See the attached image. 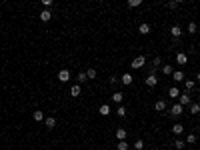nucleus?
Here are the masks:
<instances>
[{
  "label": "nucleus",
  "instance_id": "nucleus-5",
  "mask_svg": "<svg viewBox=\"0 0 200 150\" xmlns=\"http://www.w3.org/2000/svg\"><path fill=\"white\" fill-rule=\"evenodd\" d=\"M40 20L42 22H50V20H52V10H50V8H44V10L40 12Z\"/></svg>",
  "mask_w": 200,
  "mask_h": 150
},
{
  "label": "nucleus",
  "instance_id": "nucleus-30",
  "mask_svg": "<svg viewBox=\"0 0 200 150\" xmlns=\"http://www.w3.org/2000/svg\"><path fill=\"white\" fill-rule=\"evenodd\" d=\"M140 4H142V0H128V6L130 8H138Z\"/></svg>",
  "mask_w": 200,
  "mask_h": 150
},
{
  "label": "nucleus",
  "instance_id": "nucleus-36",
  "mask_svg": "<svg viewBox=\"0 0 200 150\" xmlns=\"http://www.w3.org/2000/svg\"><path fill=\"white\" fill-rule=\"evenodd\" d=\"M196 80H198V84H200V74H196Z\"/></svg>",
  "mask_w": 200,
  "mask_h": 150
},
{
  "label": "nucleus",
  "instance_id": "nucleus-13",
  "mask_svg": "<svg viewBox=\"0 0 200 150\" xmlns=\"http://www.w3.org/2000/svg\"><path fill=\"white\" fill-rule=\"evenodd\" d=\"M120 80H122V84H124V86H130V84H132V74H130V72H126V74L120 76Z\"/></svg>",
  "mask_w": 200,
  "mask_h": 150
},
{
  "label": "nucleus",
  "instance_id": "nucleus-10",
  "mask_svg": "<svg viewBox=\"0 0 200 150\" xmlns=\"http://www.w3.org/2000/svg\"><path fill=\"white\" fill-rule=\"evenodd\" d=\"M150 24H148V22H142V24H140V26H138V32L140 34H144V36H146V34H150Z\"/></svg>",
  "mask_w": 200,
  "mask_h": 150
},
{
  "label": "nucleus",
  "instance_id": "nucleus-14",
  "mask_svg": "<svg viewBox=\"0 0 200 150\" xmlns=\"http://www.w3.org/2000/svg\"><path fill=\"white\" fill-rule=\"evenodd\" d=\"M168 96L174 98V100H178V96H180V88H178V86H172V88L168 90Z\"/></svg>",
  "mask_w": 200,
  "mask_h": 150
},
{
  "label": "nucleus",
  "instance_id": "nucleus-37",
  "mask_svg": "<svg viewBox=\"0 0 200 150\" xmlns=\"http://www.w3.org/2000/svg\"><path fill=\"white\" fill-rule=\"evenodd\" d=\"M198 92H200V84H198Z\"/></svg>",
  "mask_w": 200,
  "mask_h": 150
},
{
  "label": "nucleus",
  "instance_id": "nucleus-7",
  "mask_svg": "<svg viewBox=\"0 0 200 150\" xmlns=\"http://www.w3.org/2000/svg\"><path fill=\"white\" fill-rule=\"evenodd\" d=\"M172 80H174V82H184V80H186V74L182 70H176V72H172Z\"/></svg>",
  "mask_w": 200,
  "mask_h": 150
},
{
  "label": "nucleus",
  "instance_id": "nucleus-29",
  "mask_svg": "<svg viewBox=\"0 0 200 150\" xmlns=\"http://www.w3.org/2000/svg\"><path fill=\"white\" fill-rule=\"evenodd\" d=\"M116 114H118L120 118H124V116H126V108H124V106H118V108H116Z\"/></svg>",
  "mask_w": 200,
  "mask_h": 150
},
{
  "label": "nucleus",
  "instance_id": "nucleus-15",
  "mask_svg": "<svg viewBox=\"0 0 200 150\" xmlns=\"http://www.w3.org/2000/svg\"><path fill=\"white\" fill-rule=\"evenodd\" d=\"M32 118L36 120V122H44V112L36 108V110H34V112H32Z\"/></svg>",
  "mask_w": 200,
  "mask_h": 150
},
{
  "label": "nucleus",
  "instance_id": "nucleus-2",
  "mask_svg": "<svg viewBox=\"0 0 200 150\" xmlns=\"http://www.w3.org/2000/svg\"><path fill=\"white\" fill-rule=\"evenodd\" d=\"M182 112H184V106L180 104V102H176V104L172 106V108H170V116H182Z\"/></svg>",
  "mask_w": 200,
  "mask_h": 150
},
{
  "label": "nucleus",
  "instance_id": "nucleus-34",
  "mask_svg": "<svg viewBox=\"0 0 200 150\" xmlns=\"http://www.w3.org/2000/svg\"><path fill=\"white\" fill-rule=\"evenodd\" d=\"M42 4H44V6L48 8V6H52V0H42Z\"/></svg>",
  "mask_w": 200,
  "mask_h": 150
},
{
  "label": "nucleus",
  "instance_id": "nucleus-4",
  "mask_svg": "<svg viewBox=\"0 0 200 150\" xmlns=\"http://www.w3.org/2000/svg\"><path fill=\"white\" fill-rule=\"evenodd\" d=\"M70 78H72V74H70L68 68H62V70L58 72V80H60V82H68Z\"/></svg>",
  "mask_w": 200,
  "mask_h": 150
},
{
  "label": "nucleus",
  "instance_id": "nucleus-3",
  "mask_svg": "<svg viewBox=\"0 0 200 150\" xmlns=\"http://www.w3.org/2000/svg\"><path fill=\"white\" fill-rule=\"evenodd\" d=\"M178 102H180L182 106H190V102H192V96H190V92H182L180 96H178Z\"/></svg>",
  "mask_w": 200,
  "mask_h": 150
},
{
  "label": "nucleus",
  "instance_id": "nucleus-23",
  "mask_svg": "<svg viewBox=\"0 0 200 150\" xmlns=\"http://www.w3.org/2000/svg\"><path fill=\"white\" fill-rule=\"evenodd\" d=\"M172 66H170V64H164V66H162V74H166V76H172Z\"/></svg>",
  "mask_w": 200,
  "mask_h": 150
},
{
  "label": "nucleus",
  "instance_id": "nucleus-25",
  "mask_svg": "<svg viewBox=\"0 0 200 150\" xmlns=\"http://www.w3.org/2000/svg\"><path fill=\"white\" fill-rule=\"evenodd\" d=\"M100 114H102V116H108V114H110V106L108 104H102L100 106Z\"/></svg>",
  "mask_w": 200,
  "mask_h": 150
},
{
  "label": "nucleus",
  "instance_id": "nucleus-12",
  "mask_svg": "<svg viewBox=\"0 0 200 150\" xmlns=\"http://www.w3.org/2000/svg\"><path fill=\"white\" fill-rule=\"evenodd\" d=\"M176 62L180 64V66H184V64L188 62V56H186V52H178V54H176Z\"/></svg>",
  "mask_w": 200,
  "mask_h": 150
},
{
  "label": "nucleus",
  "instance_id": "nucleus-16",
  "mask_svg": "<svg viewBox=\"0 0 200 150\" xmlns=\"http://www.w3.org/2000/svg\"><path fill=\"white\" fill-rule=\"evenodd\" d=\"M86 80H88L86 72H78V74H76V84H80V86H82V84L86 82Z\"/></svg>",
  "mask_w": 200,
  "mask_h": 150
},
{
  "label": "nucleus",
  "instance_id": "nucleus-24",
  "mask_svg": "<svg viewBox=\"0 0 200 150\" xmlns=\"http://www.w3.org/2000/svg\"><path fill=\"white\" fill-rule=\"evenodd\" d=\"M172 132H174V134H182V132H184V126H182V124H174Z\"/></svg>",
  "mask_w": 200,
  "mask_h": 150
},
{
  "label": "nucleus",
  "instance_id": "nucleus-22",
  "mask_svg": "<svg viewBox=\"0 0 200 150\" xmlns=\"http://www.w3.org/2000/svg\"><path fill=\"white\" fill-rule=\"evenodd\" d=\"M112 102H116V104H120V102H122V92H118V90H116V92L112 94Z\"/></svg>",
  "mask_w": 200,
  "mask_h": 150
},
{
  "label": "nucleus",
  "instance_id": "nucleus-17",
  "mask_svg": "<svg viewBox=\"0 0 200 150\" xmlns=\"http://www.w3.org/2000/svg\"><path fill=\"white\" fill-rule=\"evenodd\" d=\"M44 126L52 130V128L56 126V118H54V116H50V118H44Z\"/></svg>",
  "mask_w": 200,
  "mask_h": 150
},
{
  "label": "nucleus",
  "instance_id": "nucleus-20",
  "mask_svg": "<svg viewBox=\"0 0 200 150\" xmlns=\"http://www.w3.org/2000/svg\"><path fill=\"white\" fill-rule=\"evenodd\" d=\"M96 74H98V72H96V68H88V70H86L88 80H94V78H96Z\"/></svg>",
  "mask_w": 200,
  "mask_h": 150
},
{
  "label": "nucleus",
  "instance_id": "nucleus-28",
  "mask_svg": "<svg viewBox=\"0 0 200 150\" xmlns=\"http://www.w3.org/2000/svg\"><path fill=\"white\" fill-rule=\"evenodd\" d=\"M174 146H176L178 150H184V146H186V142H184V140H180V138H178V140H174Z\"/></svg>",
  "mask_w": 200,
  "mask_h": 150
},
{
  "label": "nucleus",
  "instance_id": "nucleus-27",
  "mask_svg": "<svg viewBox=\"0 0 200 150\" xmlns=\"http://www.w3.org/2000/svg\"><path fill=\"white\" fill-rule=\"evenodd\" d=\"M118 150H128L130 146H128V142H126V140H118V146H116Z\"/></svg>",
  "mask_w": 200,
  "mask_h": 150
},
{
  "label": "nucleus",
  "instance_id": "nucleus-26",
  "mask_svg": "<svg viewBox=\"0 0 200 150\" xmlns=\"http://www.w3.org/2000/svg\"><path fill=\"white\" fill-rule=\"evenodd\" d=\"M196 140H198V138H196V134H188L184 142H186V144H196Z\"/></svg>",
  "mask_w": 200,
  "mask_h": 150
},
{
  "label": "nucleus",
  "instance_id": "nucleus-32",
  "mask_svg": "<svg viewBox=\"0 0 200 150\" xmlns=\"http://www.w3.org/2000/svg\"><path fill=\"white\" fill-rule=\"evenodd\" d=\"M134 148L136 150H142L144 148V142H142V140H136V142H134Z\"/></svg>",
  "mask_w": 200,
  "mask_h": 150
},
{
  "label": "nucleus",
  "instance_id": "nucleus-1",
  "mask_svg": "<svg viewBox=\"0 0 200 150\" xmlns=\"http://www.w3.org/2000/svg\"><path fill=\"white\" fill-rule=\"evenodd\" d=\"M144 64H146V56H142V54H140V56H136L132 62H130V66H132V70H138V68H142Z\"/></svg>",
  "mask_w": 200,
  "mask_h": 150
},
{
  "label": "nucleus",
  "instance_id": "nucleus-18",
  "mask_svg": "<svg viewBox=\"0 0 200 150\" xmlns=\"http://www.w3.org/2000/svg\"><path fill=\"white\" fill-rule=\"evenodd\" d=\"M154 110H158V112L166 110V102H164V100H156V104H154Z\"/></svg>",
  "mask_w": 200,
  "mask_h": 150
},
{
  "label": "nucleus",
  "instance_id": "nucleus-21",
  "mask_svg": "<svg viewBox=\"0 0 200 150\" xmlns=\"http://www.w3.org/2000/svg\"><path fill=\"white\" fill-rule=\"evenodd\" d=\"M184 86H186V92H190V90H194L196 82H194V80H184Z\"/></svg>",
  "mask_w": 200,
  "mask_h": 150
},
{
  "label": "nucleus",
  "instance_id": "nucleus-35",
  "mask_svg": "<svg viewBox=\"0 0 200 150\" xmlns=\"http://www.w3.org/2000/svg\"><path fill=\"white\" fill-rule=\"evenodd\" d=\"M174 2H176V4H182V2H184V0H174Z\"/></svg>",
  "mask_w": 200,
  "mask_h": 150
},
{
  "label": "nucleus",
  "instance_id": "nucleus-19",
  "mask_svg": "<svg viewBox=\"0 0 200 150\" xmlns=\"http://www.w3.org/2000/svg\"><path fill=\"white\" fill-rule=\"evenodd\" d=\"M116 140H126V130L124 128H116Z\"/></svg>",
  "mask_w": 200,
  "mask_h": 150
},
{
  "label": "nucleus",
  "instance_id": "nucleus-8",
  "mask_svg": "<svg viewBox=\"0 0 200 150\" xmlns=\"http://www.w3.org/2000/svg\"><path fill=\"white\" fill-rule=\"evenodd\" d=\"M80 94H82V86H80V84H74V86L70 88V96L72 98H78Z\"/></svg>",
  "mask_w": 200,
  "mask_h": 150
},
{
  "label": "nucleus",
  "instance_id": "nucleus-6",
  "mask_svg": "<svg viewBox=\"0 0 200 150\" xmlns=\"http://www.w3.org/2000/svg\"><path fill=\"white\" fill-rule=\"evenodd\" d=\"M156 84H158L156 74H148V76H146V86H148V88H156Z\"/></svg>",
  "mask_w": 200,
  "mask_h": 150
},
{
  "label": "nucleus",
  "instance_id": "nucleus-11",
  "mask_svg": "<svg viewBox=\"0 0 200 150\" xmlns=\"http://www.w3.org/2000/svg\"><path fill=\"white\" fill-rule=\"evenodd\" d=\"M170 34H172V38H180L182 36V28L178 26V24H174V26L170 28Z\"/></svg>",
  "mask_w": 200,
  "mask_h": 150
},
{
  "label": "nucleus",
  "instance_id": "nucleus-31",
  "mask_svg": "<svg viewBox=\"0 0 200 150\" xmlns=\"http://www.w3.org/2000/svg\"><path fill=\"white\" fill-rule=\"evenodd\" d=\"M196 30H198L196 22H190V24H188V32H190V34H196Z\"/></svg>",
  "mask_w": 200,
  "mask_h": 150
},
{
  "label": "nucleus",
  "instance_id": "nucleus-33",
  "mask_svg": "<svg viewBox=\"0 0 200 150\" xmlns=\"http://www.w3.org/2000/svg\"><path fill=\"white\" fill-rule=\"evenodd\" d=\"M168 8H170V10H176V8H178V4L174 2V0H170V2H168Z\"/></svg>",
  "mask_w": 200,
  "mask_h": 150
},
{
  "label": "nucleus",
  "instance_id": "nucleus-9",
  "mask_svg": "<svg viewBox=\"0 0 200 150\" xmlns=\"http://www.w3.org/2000/svg\"><path fill=\"white\" fill-rule=\"evenodd\" d=\"M188 110H190V114H200V102H190V106H188Z\"/></svg>",
  "mask_w": 200,
  "mask_h": 150
}]
</instances>
